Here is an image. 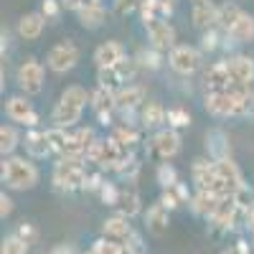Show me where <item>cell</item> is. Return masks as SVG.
<instances>
[{
	"label": "cell",
	"mask_w": 254,
	"mask_h": 254,
	"mask_svg": "<svg viewBox=\"0 0 254 254\" xmlns=\"http://www.w3.org/2000/svg\"><path fill=\"white\" fill-rule=\"evenodd\" d=\"M92 102V92H87L81 84H71L61 92L59 102L51 110V125L54 127H64V130H71V127L81 120L87 104Z\"/></svg>",
	"instance_id": "1"
},
{
	"label": "cell",
	"mask_w": 254,
	"mask_h": 254,
	"mask_svg": "<svg viewBox=\"0 0 254 254\" xmlns=\"http://www.w3.org/2000/svg\"><path fill=\"white\" fill-rule=\"evenodd\" d=\"M33 158H20V155H5L0 165V178L13 190H28L38 183V168L31 163Z\"/></svg>",
	"instance_id": "2"
},
{
	"label": "cell",
	"mask_w": 254,
	"mask_h": 254,
	"mask_svg": "<svg viewBox=\"0 0 254 254\" xmlns=\"http://www.w3.org/2000/svg\"><path fill=\"white\" fill-rule=\"evenodd\" d=\"M87 160L84 158H59V163L54 165V173H51V181L59 190H66V193H71V190H79L87 186V165H84Z\"/></svg>",
	"instance_id": "3"
},
{
	"label": "cell",
	"mask_w": 254,
	"mask_h": 254,
	"mask_svg": "<svg viewBox=\"0 0 254 254\" xmlns=\"http://www.w3.org/2000/svg\"><path fill=\"white\" fill-rule=\"evenodd\" d=\"M178 153H181V135L173 127H160V130H155V135L147 140V155L158 163H168Z\"/></svg>",
	"instance_id": "4"
},
{
	"label": "cell",
	"mask_w": 254,
	"mask_h": 254,
	"mask_svg": "<svg viewBox=\"0 0 254 254\" xmlns=\"http://www.w3.org/2000/svg\"><path fill=\"white\" fill-rule=\"evenodd\" d=\"M44 79H46V69L36 56H28L26 61H20V66L15 71V81L23 94L33 97L44 92Z\"/></svg>",
	"instance_id": "5"
},
{
	"label": "cell",
	"mask_w": 254,
	"mask_h": 254,
	"mask_svg": "<svg viewBox=\"0 0 254 254\" xmlns=\"http://www.w3.org/2000/svg\"><path fill=\"white\" fill-rule=\"evenodd\" d=\"M203 64V54L196 46L188 44H178L173 51H168V66H171L178 76H190L201 69Z\"/></svg>",
	"instance_id": "6"
},
{
	"label": "cell",
	"mask_w": 254,
	"mask_h": 254,
	"mask_svg": "<svg viewBox=\"0 0 254 254\" xmlns=\"http://www.w3.org/2000/svg\"><path fill=\"white\" fill-rule=\"evenodd\" d=\"M76 64H79V46L74 44L71 38L54 44L49 49V54H46V66L54 74H66V71H71L76 66Z\"/></svg>",
	"instance_id": "7"
},
{
	"label": "cell",
	"mask_w": 254,
	"mask_h": 254,
	"mask_svg": "<svg viewBox=\"0 0 254 254\" xmlns=\"http://www.w3.org/2000/svg\"><path fill=\"white\" fill-rule=\"evenodd\" d=\"M145 31H147V38H150V46L158 51H173L178 46L176 44V28L168 18H155L150 23H145Z\"/></svg>",
	"instance_id": "8"
},
{
	"label": "cell",
	"mask_w": 254,
	"mask_h": 254,
	"mask_svg": "<svg viewBox=\"0 0 254 254\" xmlns=\"http://www.w3.org/2000/svg\"><path fill=\"white\" fill-rule=\"evenodd\" d=\"M5 115L18 122V125H26V127H38V112L33 110V104L28 99V94H15V97H8L5 102Z\"/></svg>",
	"instance_id": "9"
},
{
	"label": "cell",
	"mask_w": 254,
	"mask_h": 254,
	"mask_svg": "<svg viewBox=\"0 0 254 254\" xmlns=\"http://www.w3.org/2000/svg\"><path fill=\"white\" fill-rule=\"evenodd\" d=\"M89 107L94 110L97 120L107 127L112 125V115L117 112V99H115V92L107 89V87H99L97 84V89L92 92V102H89Z\"/></svg>",
	"instance_id": "10"
},
{
	"label": "cell",
	"mask_w": 254,
	"mask_h": 254,
	"mask_svg": "<svg viewBox=\"0 0 254 254\" xmlns=\"http://www.w3.org/2000/svg\"><path fill=\"white\" fill-rule=\"evenodd\" d=\"M237 97L231 92H206L203 97V107L208 115L214 117H237Z\"/></svg>",
	"instance_id": "11"
},
{
	"label": "cell",
	"mask_w": 254,
	"mask_h": 254,
	"mask_svg": "<svg viewBox=\"0 0 254 254\" xmlns=\"http://www.w3.org/2000/svg\"><path fill=\"white\" fill-rule=\"evenodd\" d=\"M94 132L92 127H79V130H69V140L66 147H64V155L61 158H84L87 160V150L94 142Z\"/></svg>",
	"instance_id": "12"
},
{
	"label": "cell",
	"mask_w": 254,
	"mask_h": 254,
	"mask_svg": "<svg viewBox=\"0 0 254 254\" xmlns=\"http://www.w3.org/2000/svg\"><path fill=\"white\" fill-rule=\"evenodd\" d=\"M115 99H117V112L130 115L145 104V87L142 84H125L115 92Z\"/></svg>",
	"instance_id": "13"
},
{
	"label": "cell",
	"mask_w": 254,
	"mask_h": 254,
	"mask_svg": "<svg viewBox=\"0 0 254 254\" xmlns=\"http://www.w3.org/2000/svg\"><path fill=\"white\" fill-rule=\"evenodd\" d=\"M226 64H229L231 84H249V81H254V59L249 54H234V56L226 59Z\"/></svg>",
	"instance_id": "14"
},
{
	"label": "cell",
	"mask_w": 254,
	"mask_h": 254,
	"mask_svg": "<svg viewBox=\"0 0 254 254\" xmlns=\"http://www.w3.org/2000/svg\"><path fill=\"white\" fill-rule=\"evenodd\" d=\"M216 18H219V5H214V0H198L190 5V20L198 31L216 28Z\"/></svg>",
	"instance_id": "15"
},
{
	"label": "cell",
	"mask_w": 254,
	"mask_h": 254,
	"mask_svg": "<svg viewBox=\"0 0 254 254\" xmlns=\"http://www.w3.org/2000/svg\"><path fill=\"white\" fill-rule=\"evenodd\" d=\"M216 171H219V178L224 181V186H226V190H229L231 196H237L242 188H247V186H244V178H242V171H239V165L231 160V158L216 160Z\"/></svg>",
	"instance_id": "16"
},
{
	"label": "cell",
	"mask_w": 254,
	"mask_h": 254,
	"mask_svg": "<svg viewBox=\"0 0 254 254\" xmlns=\"http://www.w3.org/2000/svg\"><path fill=\"white\" fill-rule=\"evenodd\" d=\"M125 46L120 41H104L94 49V64L97 69H107V66H117V64L125 59Z\"/></svg>",
	"instance_id": "17"
},
{
	"label": "cell",
	"mask_w": 254,
	"mask_h": 254,
	"mask_svg": "<svg viewBox=\"0 0 254 254\" xmlns=\"http://www.w3.org/2000/svg\"><path fill=\"white\" fill-rule=\"evenodd\" d=\"M132 226H130V219L122 216V214H115L110 219H104L102 221V237H110V239H117L122 244H127L132 239Z\"/></svg>",
	"instance_id": "18"
},
{
	"label": "cell",
	"mask_w": 254,
	"mask_h": 254,
	"mask_svg": "<svg viewBox=\"0 0 254 254\" xmlns=\"http://www.w3.org/2000/svg\"><path fill=\"white\" fill-rule=\"evenodd\" d=\"M203 84H206V92H224V89H229L231 74H229L226 59H221V61H216V64H211L208 71L203 74Z\"/></svg>",
	"instance_id": "19"
},
{
	"label": "cell",
	"mask_w": 254,
	"mask_h": 254,
	"mask_svg": "<svg viewBox=\"0 0 254 254\" xmlns=\"http://www.w3.org/2000/svg\"><path fill=\"white\" fill-rule=\"evenodd\" d=\"M26 153H28V158H33V160H44V158H49V155L54 153L46 130L31 127V130L26 132Z\"/></svg>",
	"instance_id": "20"
},
{
	"label": "cell",
	"mask_w": 254,
	"mask_h": 254,
	"mask_svg": "<svg viewBox=\"0 0 254 254\" xmlns=\"http://www.w3.org/2000/svg\"><path fill=\"white\" fill-rule=\"evenodd\" d=\"M44 28H46V15L41 13V10H33V13L20 15L15 31H18V36L23 38V41H36V38H41Z\"/></svg>",
	"instance_id": "21"
},
{
	"label": "cell",
	"mask_w": 254,
	"mask_h": 254,
	"mask_svg": "<svg viewBox=\"0 0 254 254\" xmlns=\"http://www.w3.org/2000/svg\"><path fill=\"white\" fill-rule=\"evenodd\" d=\"M168 224H171V211H168L160 201L153 203L150 208L145 211V226H147V231H150V234H155V237L165 234Z\"/></svg>",
	"instance_id": "22"
},
{
	"label": "cell",
	"mask_w": 254,
	"mask_h": 254,
	"mask_svg": "<svg viewBox=\"0 0 254 254\" xmlns=\"http://www.w3.org/2000/svg\"><path fill=\"white\" fill-rule=\"evenodd\" d=\"M165 117H168V110L163 107L160 102H145L140 107V125L145 130H160L165 125Z\"/></svg>",
	"instance_id": "23"
},
{
	"label": "cell",
	"mask_w": 254,
	"mask_h": 254,
	"mask_svg": "<svg viewBox=\"0 0 254 254\" xmlns=\"http://www.w3.org/2000/svg\"><path fill=\"white\" fill-rule=\"evenodd\" d=\"M206 150H208V158L211 160H221V158H231V142H229V135L224 130H211L206 132Z\"/></svg>",
	"instance_id": "24"
},
{
	"label": "cell",
	"mask_w": 254,
	"mask_h": 254,
	"mask_svg": "<svg viewBox=\"0 0 254 254\" xmlns=\"http://www.w3.org/2000/svg\"><path fill=\"white\" fill-rule=\"evenodd\" d=\"M117 214L127 216V219H132L137 216L140 211H142V203H140V193L135 188H120V196H117V203L112 206Z\"/></svg>",
	"instance_id": "25"
},
{
	"label": "cell",
	"mask_w": 254,
	"mask_h": 254,
	"mask_svg": "<svg viewBox=\"0 0 254 254\" xmlns=\"http://www.w3.org/2000/svg\"><path fill=\"white\" fill-rule=\"evenodd\" d=\"M221 196H216V193H208V190H198V193L190 198V208L196 211L198 216H206V219H211L219 211V206H221Z\"/></svg>",
	"instance_id": "26"
},
{
	"label": "cell",
	"mask_w": 254,
	"mask_h": 254,
	"mask_svg": "<svg viewBox=\"0 0 254 254\" xmlns=\"http://www.w3.org/2000/svg\"><path fill=\"white\" fill-rule=\"evenodd\" d=\"M226 38H231L234 44H249V41H254V15L242 13V18L234 23V28L226 33Z\"/></svg>",
	"instance_id": "27"
},
{
	"label": "cell",
	"mask_w": 254,
	"mask_h": 254,
	"mask_svg": "<svg viewBox=\"0 0 254 254\" xmlns=\"http://www.w3.org/2000/svg\"><path fill=\"white\" fill-rule=\"evenodd\" d=\"M168 211H173V208H178L181 203H190V196H188V188H186V183H176V186H171V188H163V193H160V198H158Z\"/></svg>",
	"instance_id": "28"
},
{
	"label": "cell",
	"mask_w": 254,
	"mask_h": 254,
	"mask_svg": "<svg viewBox=\"0 0 254 254\" xmlns=\"http://www.w3.org/2000/svg\"><path fill=\"white\" fill-rule=\"evenodd\" d=\"M110 137H112L115 142H120L122 147H130V150H132V147H135V145L142 140L140 130H137V127H135L132 122H122V125H115Z\"/></svg>",
	"instance_id": "29"
},
{
	"label": "cell",
	"mask_w": 254,
	"mask_h": 254,
	"mask_svg": "<svg viewBox=\"0 0 254 254\" xmlns=\"http://www.w3.org/2000/svg\"><path fill=\"white\" fill-rule=\"evenodd\" d=\"M242 8L239 5H234V3H224V5H219V18H216V28H221L224 33H229L231 28H234V23L242 18Z\"/></svg>",
	"instance_id": "30"
},
{
	"label": "cell",
	"mask_w": 254,
	"mask_h": 254,
	"mask_svg": "<svg viewBox=\"0 0 254 254\" xmlns=\"http://www.w3.org/2000/svg\"><path fill=\"white\" fill-rule=\"evenodd\" d=\"M76 18L84 28H99L104 26V20H107V10L102 5H94V8H81L76 10Z\"/></svg>",
	"instance_id": "31"
},
{
	"label": "cell",
	"mask_w": 254,
	"mask_h": 254,
	"mask_svg": "<svg viewBox=\"0 0 254 254\" xmlns=\"http://www.w3.org/2000/svg\"><path fill=\"white\" fill-rule=\"evenodd\" d=\"M20 145V132L15 130L13 125H3L0 127V155H13L15 147Z\"/></svg>",
	"instance_id": "32"
},
{
	"label": "cell",
	"mask_w": 254,
	"mask_h": 254,
	"mask_svg": "<svg viewBox=\"0 0 254 254\" xmlns=\"http://www.w3.org/2000/svg\"><path fill=\"white\" fill-rule=\"evenodd\" d=\"M137 64H140V69H147V71H158L160 66H163V51H158V49H140L137 51Z\"/></svg>",
	"instance_id": "33"
},
{
	"label": "cell",
	"mask_w": 254,
	"mask_h": 254,
	"mask_svg": "<svg viewBox=\"0 0 254 254\" xmlns=\"http://www.w3.org/2000/svg\"><path fill=\"white\" fill-rule=\"evenodd\" d=\"M165 122H168V127H173V130H181V127H188L190 125V112L186 107H181V104H176V107L168 110Z\"/></svg>",
	"instance_id": "34"
},
{
	"label": "cell",
	"mask_w": 254,
	"mask_h": 254,
	"mask_svg": "<svg viewBox=\"0 0 254 254\" xmlns=\"http://www.w3.org/2000/svg\"><path fill=\"white\" fill-rule=\"evenodd\" d=\"M125 244L117 242V239H110V237H102L92 244V252L94 254H125Z\"/></svg>",
	"instance_id": "35"
},
{
	"label": "cell",
	"mask_w": 254,
	"mask_h": 254,
	"mask_svg": "<svg viewBox=\"0 0 254 254\" xmlns=\"http://www.w3.org/2000/svg\"><path fill=\"white\" fill-rule=\"evenodd\" d=\"M155 178L160 183V188H171L178 183V171L171 165V163H158V171H155Z\"/></svg>",
	"instance_id": "36"
},
{
	"label": "cell",
	"mask_w": 254,
	"mask_h": 254,
	"mask_svg": "<svg viewBox=\"0 0 254 254\" xmlns=\"http://www.w3.org/2000/svg\"><path fill=\"white\" fill-rule=\"evenodd\" d=\"M28 242H23L18 234H10L3 239V244H0V254H28Z\"/></svg>",
	"instance_id": "37"
},
{
	"label": "cell",
	"mask_w": 254,
	"mask_h": 254,
	"mask_svg": "<svg viewBox=\"0 0 254 254\" xmlns=\"http://www.w3.org/2000/svg\"><path fill=\"white\" fill-rule=\"evenodd\" d=\"M221 28H208L201 31V51H216L221 49Z\"/></svg>",
	"instance_id": "38"
},
{
	"label": "cell",
	"mask_w": 254,
	"mask_h": 254,
	"mask_svg": "<svg viewBox=\"0 0 254 254\" xmlns=\"http://www.w3.org/2000/svg\"><path fill=\"white\" fill-rule=\"evenodd\" d=\"M140 18L142 23H150V20L160 18V0H140Z\"/></svg>",
	"instance_id": "39"
},
{
	"label": "cell",
	"mask_w": 254,
	"mask_h": 254,
	"mask_svg": "<svg viewBox=\"0 0 254 254\" xmlns=\"http://www.w3.org/2000/svg\"><path fill=\"white\" fill-rule=\"evenodd\" d=\"M117 196H120V188H117L115 183H107V181H104V186L99 188V198L107 203V206H115V203H117Z\"/></svg>",
	"instance_id": "40"
},
{
	"label": "cell",
	"mask_w": 254,
	"mask_h": 254,
	"mask_svg": "<svg viewBox=\"0 0 254 254\" xmlns=\"http://www.w3.org/2000/svg\"><path fill=\"white\" fill-rule=\"evenodd\" d=\"M61 10H64L61 0H44V3H41V13L46 15V20H56L61 15Z\"/></svg>",
	"instance_id": "41"
},
{
	"label": "cell",
	"mask_w": 254,
	"mask_h": 254,
	"mask_svg": "<svg viewBox=\"0 0 254 254\" xmlns=\"http://www.w3.org/2000/svg\"><path fill=\"white\" fill-rule=\"evenodd\" d=\"M15 234L23 239V242H28V244H33L36 239H38V231H36V226L33 224H28V221H23L18 229H15Z\"/></svg>",
	"instance_id": "42"
},
{
	"label": "cell",
	"mask_w": 254,
	"mask_h": 254,
	"mask_svg": "<svg viewBox=\"0 0 254 254\" xmlns=\"http://www.w3.org/2000/svg\"><path fill=\"white\" fill-rule=\"evenodd\" d=\"M140 8V0H115V10L120 15H127V13H132Z\"/></svg>",
	"instance_id": "43"
},
{
	"label": "cell",
	"mask_w": 254,
	"mask_h": 254,
	"mask_svg": "<svg viewBox=\"0 0 254 254\" xmlns=\"http://www.w3.org/2000/svg\"><path fill=\"white\" fill-rule=\"evenodd\" d=\"M10 214H13V198L3 190V193H0V219H8Z\"/></svg>",
	"instance_id": "44"
},
{
	"label": "cell",
	"mask_w": 254,
	"mask_h": 254,
	"mask_svg": "<svg viewBox=\"0 0 254 254\" xmlns=\"http://www.w3.org/2000/svg\"><path fill=\"white\" fill-rule=\"evenodd\" d=\"M221 254H249V247H247V242H237L234 247H229V249H224Z\"/></svg>",
	"instance_id": "45"
},
{
	"label": "cell",
	"mask_w": 254,
	"mask_h": 254,
	"mask_svg": "<svg viewBox=\"0 0 254 254\" xmlns=\"http://www.w3.org/2000/svg\"><path fill=\"white\" fill-rule=\"evenodd\" d=\"M61 5H64V10H79L81 5H84V0H61Z\"/></svg>",
	"instance_id": "46"
},
{
	"label": "cell",
	"mask_w": 254,
	"mask_h": 254,
	"mask_svg": "<svg viewBox=\"0 0 254 254\" xmlns=\"http://www.w3.org/2000/svg\"><path fill=\"white\" fill-rule=\"evenodd\" d=\"M49 254H74V252H71V247H66V244H59V247H54Z\"/></svg>",
	"instance_id": "47"
},
{
	"label": "cell",
	"mask_w": 254,
	"mask_h": 254,
	"mask_svg": "<svg viewBox=\"0 0 254 254\" xmlns=\"http://www.w3.org/2000/svg\"><path fill=\"white\" fill-rule=\"evenodd\" d=\"M247 224H249V231H252V239H254V206L247 208Z\"/></svg>",
	"instance_id": "48"
},
{
	"label": "cell",
	"mask_w": 254,
	"mask_h": 254,
	"mask_svg": "<svg viewBox=\"0 0 254 254\" xmlns=\"http://www.w3.org/2000/svg\"><path fill=\"white\" fill-rule=\"evenodd\" d=\"M190 3H198V0H190Z\"/></svg>",
	"instance_id": "49"
}]
</instances>
